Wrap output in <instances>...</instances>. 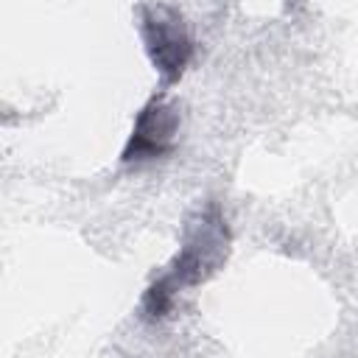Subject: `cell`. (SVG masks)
Listing matches in <instances>:
<instances>
[{"instance_id":"cell-1","label":"cell","mask_w":358,"mask_h":358,"mask_svg":"<svg viewBox=\"0 0 358 358\" xmlns=\"http://www.w3.org/2000/svg\"><path fill=\"white\" fill-rule=\"evenodd\" d=\"M229 252V227L218 201H207L185 224V238L168 268L145 288L140 299V316L145 322H162L182 288L199 285L213 277Z\"/></svg>"},{"instance_id":"cell-2","label":"cell","mask_w":358,"mask_h":358,"mask_svg":"<svg viewBox=\"0 0 358 358\" xmlns=\"http://www.w3.org/2000/svg\"><path fill=\"white\" fill-rule=\"evenodd\" d=\"M137 14H140V36L154 70L159 73L165 87L176 84L185 76L196 50L185 14L176 6H165V3L137 6Z\"/></svg>"},{"instance_id":"cell-3","label":"cell","mask_w":358,"mask_h":358,"mask_svg":"<svg viewBox=\"0 0 358 358\" xmlns=\"http://www.w3.org/2000/svg\"><path fill=\"white\" fill-rule=\"evenodd\" d=\"M179 106L168 101L165 95H154L134 117L131 134L120 151V162H148L168 157L176 148V134H179Z\"/></svg>"}]
</instances>
